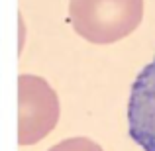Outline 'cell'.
Returning <instances> with one entry per match:
<instances>
[{
    "label": "cell",
    "instance_id": "3",
    "mask_svg": "<svg viewBox=\"0 0 155 151\" xmlns=\"http://www.w3.org/2000/svg\"><path fill=\"white\" fill-rule=\"evenodd\" d=\"M128 132L143 151H155V59L132 84L128 100Z\"/></svg>",
    "mask_w": 155,
    "mask_h": 151
},
{
    "label": "cell",
    "instance_id": "4",
    "mask_svg": "<svg viewBox=\"0 0 155 151\" xmlns=\"http://www.w3.org/2000/svg\"><path fill=\"white\" fill-rule=\"evenodd\" d=\"M49 151H102V147L88 137H71L53 145Z\"/></svg>",
    "mask_w": 155,
    "mask_h": 151
},
{
    "label": "cell",
    "instance_id": "2",
    "mask_svg": "<svg viewBox=\"0 0 155 151\" xmlns=\"http://www.w3.org/2000/svg\"><path fill=\"white\" fill-rule=\"evenodd\" d=\"M59 98L45 79L35 75L18 77V143H39L57 126Z\"/></svg>",
    "mask_w": 155,
    "mask_h": 151
},
{
    "label": "cell",
    "instance_id": "1",
    "mask_svg": "<svg viewBox=\"0 0 155 151\" xmlns=\"http://www.w3.org/2000/svg\"><path fill=\"white\" fill-rule=\"evenodd\" d=\"M143 18V0H71L73 30L91 43H114L130 35Z\"/></svg>",
    "mask_w": 155,
    "mask_h": 151
}]
</instances>
